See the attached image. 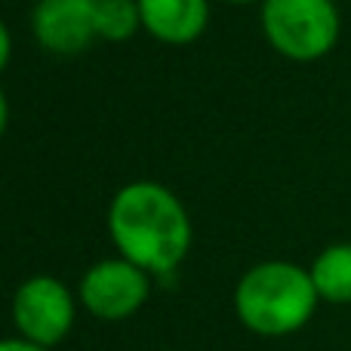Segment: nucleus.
<instances>
[{
  "label": "nucleus",
  "instance_id": "1",
  "mask_svg": "<svg viewBox=\"0 0 351 351\" xmlns=\"http://www.w3.org/2000/svg\"><path fill=\"white\" fill-rule=\"evenodd\" d=\"M108 234L117 253L148 274H170L191 250V219L160 182H130L108 206Z\"/></svg>",
  "mask_w": 351,
  "mask_h": 351
},
{
  "label": "nucleus",
  "instance_id": "2",
  "mask_svg": "<svg viewBox=\"0 0 351 351\" xmlns=\"http://www.w3.org/2000/svg\"><path fill=\"white\" fill-rule=\"evenodd\" d=\"M317 296L311 271L296 262L271 259L253 265L234 290V311L256 336H290L315 315Z\"/></svg>",
  "mask_w": 351,
  "mask_h": 351
},
{
  "label": "nucleus",
  "instance_id": "3",
  "mask_svg": "<svg viewBox=\"0 0 351 351\" xmlns=\"http://www.w3.org/2000/svg\"><path fill=\"white\" fill-rule=\"evenodd\" d=\"M336 0H262V34L290 62H317L339 43Z\"/></svg>",
  "mask_w": 351,
  "mask_h": 351
},
{
  "label": "nucleus",
  "instance_id": "4",
  "mask_svg": "<svg viewBox=\"0 0 351 351\" xmlns=\"http://www.w3.org/2000/svg\"><path fill=\"white\" fill-rule=\"evenodd\" d=\"M12 321L22 339L34 346H56L71 333L74 324V296L59 278L37 274L28 278L12 296Z\"/></svg>",
  "mask_w": 351,
  "mask_h": 351
},
{
  "label": "nucleus",
  "instance_id": "5",
  "mask_svg": "<svg viewBox=\"0 0 351 351\" xmlns=\"http://www.w3.org/2000/svg\"><path fill=\"white\" fill-rule=\"evenodd\" d=\"M152 280L148 271L133 265L130 259L96 262L80 280V302L90 315L102 321H123L145 305Z\"/></svg>",
  "mask_w": 351,
  "mask_h": 351
},
{
  "label": "nucleus",
  "instance_id": "6",
  "mask_svg": "<svg viewBox=\"0 0 351 351\" xmlns=\"http://www.w3.org/2000/svg\"><path fill=\"white\" fill-rule=\"evenodd\" d=\"M31 31L47 53H84L96 40V0H37Z\"/></svg>",
  "mask_w": 351,
  "mask_h": 351
},
{
  "label": "nucleus",
  "instance_id": "7",
  "mask_svg": "<svg viewBox=\"0 0 351 351\" xmlns=\"http://www.w3.org/2000/svg\"><path fill=\"white\" fill-rule=\"evenodd\" d=\"M142 28L167 47L194 43L210 22V0H139Z\"/></svg>",
  "mask_w": 351,
  "mask_h": 351
},
{
  "label": "nucleus",
  "instance_id": "8",
  "mask_svg": "<svg viewBox=\"0 0 351 351\" xmlns=\"http://www.w3.org/2000/svg\"><path fill=\"white\" fill-rule=\"evenodd\" d=\"M308 271L321 302L351 305V243H330L315 256Z\"/></svg>",
  "mask_w": 351,
  "mask_h": 351
},
{
  "label": "nucleus",
  "instance_id": "9",
  "mask_svg": "<svg viewBox=\"0 0 351 351\" xmlns=\"http://www.w3.org/2000/svg\"><path fill=\"white\" fill-rule=\"evenodd\" d=\"M142 28L139 0H96V37L123 43Z\"/></svg>",
  "mask_w": 351,
  "mask_h": 351
},
{
  "label": "nucleus",
  "instance_id": "10",
  "mask_svg": "<svg viewBox=\"0 0 351 351\" xmlns=\"http://www.w3.org/2000/svg\"><path fill=\"white\" fill-rule=\"evenodd\" d=\"M10 56H12V37H10V28L3 25V19H0V71L10 65Z\"/></svg>",
  "mask_w": 351,
  "mask_h": 351
},
{
  "label": "nucleus",
  "instance_id": "11",
  "mask_svg": "<svg viewBox=\"0 0 351 351\" xmlns=\"http://www.w3.org/2000/svg\"><path fill=\"white\" fill-rule=\"evenodd\" d=\"M0 351H47L43 346H34V342H28V339H0Z\"/></svg>",
  "mask_w": 351,
  "mask_h": 351
},
{
  "label": "nucleus",
  "instance_id": "12",
  "mask_svg": "<svg viewBox=\"0 0 351 351\" xmlns=\"http://www.w3.org/2000/svg\"><path fill=\"white\" fill-rule=\"evenodd\" d=\"M6 123H10V102H6V93L0 90V139L6 133Z\"/></svg>",
  "mask_w": 351,
  "mask_h": 351
},
{
  "label": "nucleus",
  "instance_id": "13",
  "mask_svg": "<svg viewBox=\"0 0 351 351\" xmlns=\"http://www.w3.org/2000/svg\"><path fill=\"white\" fill-rule=\"evenodd\" d=\"M222 3H234V6H247V3H262V0H222Z\"/></svg>",
  "mask_w": 351,
  "mask_h": 351
}]
</instances>
